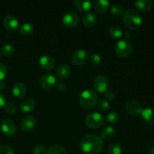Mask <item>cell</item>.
<instances>
[{"label": "cell", "mask_w": 154, "mask_h": 154, "mask_svg": "<svg viewBox=\"0 0 154 154\" xmlns=\"http://www.w3.org/2000/svg\"><path fill=\"white\" fill-rule=\"evenodd\" d=\"M7 75V68L5 65L0 63V81H3Z\"/></svg>", "instance_id": "cell-35"}, {"label": "cell", "mask_w": 154, "mask_h": 154, "mask_svg": "<svg viewBox=\"0 0 154 154\" xmlns=\"http://www.w3.org/2000/svg\"><path fill=\"white\" fill-rule=\"evenodd\" d=\"M2 52L5 57H12L15 53V48L12 45L7 44L2 48Z\"/></svg>", "instance_id": "cell-29"}, {"label": "cell", "mask_w": 154, "mask_h": 154, "mask_svg": "<svg viewBox=\"0 0 154 154\" xmlns=\"http://www.w3.org/2000/svg\"><path fill=\"white\" fill-rule=\"evenodd\" d=\"M123 150L119 144H114L108 147L107 154H122Z\"/></svg>", "instance_id": "cell-30"}, {"label": "cell", "mask_w": 154, "mask_h": 154, "mask_svg": "<svg viewBox=\"0 0 154 154\" xmlns=\"http://www.w3.org/2000/svg\"><path fill=\"white\" fill-rule=\"evenodd\" d=\"M99 101L98 94L93 90H85L80 94V105L85 109H91Z\"/></svg>", "instance_id": "cell-3"}, {"label": "cell", "mask_w": 154, "mask_h": 154, "mask_svg": "<svg viewBox=\"0 0 154 154\" xmlns=\"http://www.w3.org/2000/svg\"><path fill=\"white\" fill-rule=\"evenodd\" d=\"M89 59H90V63L92 65H93V66H98L102 62V57H101V56L99 54H96V53H93V54H90Z\"/></svg>", "instance_id": "cell-31"}, {"label": "cell", "mask_w": 154, "mask_h": 154, "mask_svg": "<svg viewBox=\"0 0 154 154\" xmlns=\"http://www.w3.org/2000/svg\"><path fill=\"white\" fill-rule=\"evenodd\" d=\"M79 17L78 14L74 12H67L65 14L62 19V23L63 25L68 28H72L78 25Z\"/></svg>", "instance_id": "cell-10"}, {"label": "cell", "mask_w": 154, "mask_h": 154, "mask_svg": "<svg viewBox=\"0 0 154 154\" xmlns=\"http://www.w3.org/2000/svg\"><path fill=\"white\" fill-rule=\"evenodd\" d=\"M35 107V102L31 98H26V99H23L20 105L21 111L24 113L31 112L32 111L34 110Z\"/></svg>", "instance_id": "cell-20"}, {"label": "cell", "mask_w": 154, "mask_h": 154, "mask_svg": "<svg viewBox=\"0 0 154 154\" xmlns=\"http://www.w3.org/2000/svg\"><path fill=\"white\" fill-rule=\"evenodd\" d=\"M109 6L110 2L106 0H97L93 4V8H94L95 11L98 14H101L106 13L109 8Z\"/></svg>", "instance_id": "cell-18"}, {"label": "cell", "mask_w": 154, "mask_h": 154, "mask_svg": "<svg viewBox=\"0 0 154 154\" xmlns=\"http://www.w3.org/2000/svg\"><path fill=\"white\" fill-rule=\"evenodd\" d=\"M88 52L84 50H78L75 51L72 56V61L75 66H81L85 64L86 62L88 60Z\"/></svg>", "instance_id": "cell-9"}, {"label": "cell", "mask_w": 154, "mask_h": 154, "mask_svg": "<svg viewBox=\"0 0 154 154\" xmlns=\"http://www.w3.org/2000/svg\"><path fill=\"white\" fill-rule=\"evenodd\" d=\"M123 35V37H124V40H126V41H127V39H129V38H130V33L129 32H125L124 34Z\"/></svg>", "instance_id": "cell-42"}, {"label": "cell", "mask_w": 154, "mask_h": 154, "mask_svg": "<svg viewBox=\"0 0 154 154\" xmlns=\"http://www.w3.org/2000/svg\"><path fill=\"white\" fill-rule=\"evenodd\" d=\"M57 84V78L52 74H45L39 79V86L44 90H51Z\"/></svg>", "instance_id": "cell-6"}, {"label": "cell", "mask_w": 154, "mask_h": 154, "mask_svg": "<svg viewBox=\"0 0 154 154\" xmlns=\"http://www.w3.org/2000/svg\"><path fill=\"white\" fill-rule=\"evenodd\" d=\"M135 5L139 11L148 12L153 8V2L150 0H139L135 2Z\"/></svg>", "instance_id": "cell-16"}, {"label": "cell", "mask_w": 154, "mask_h": 154, "mask_svg": "<svg viewBox=\"0 0 154 154\" xmlns=\"http://www.w3.org/2000/svg\"><path fill=\"white\" fill-rule=\"evenodd\" d=\"M36 125V120L32 117H26L20 123V128L24 132H29L32 130Z\"/></svg>", "instance_id": "cell-14"}, {"label": "cell", "mask_w": 154, "mask_h": 154, "mask_svg": "<svg viewBox=\"0 0 154 154\" xmlns=\"http://www.w3.org/2000/svg\"><path fill=\"white\" fill-rule=\"evenodd\" d=\"M109 35L112 38L118 39L123 36V32L119 26H111L109 29Z\"/></svg>", "instance_id": "cell-26"}, {"label": "cell", "mask_w": 154, "mask_h": 154, "mask_svg": "<svg viewBox=\"0 0 154 154\" xmlns=\"http://www.w3.org/2000/svg\"><path fill=\"white\" fill-rule=\"evenodd\" d=\"M33 154H47V150L44 146L37 145L33 148Z\"/></svg>", "instance_id": "cell-36"}, {"label": "cell", "mask_w": 154, "mask_h": 154, "mask_svg": "<svg viewBox=\"0 0 154 154\" xmlns=\"http://www.w3.org/2000/svg\"><path fill=\"white\" fill-rule=\"evenodd\" d=\"M93 87L98 93H103L108 90V81L104 75H98L93 81Z\"/></svg>", "instance_id": "cell-8"}, {"label": "cell", "mask_w": 154, "mask_h": 154, "mask_svg": "<svg viewBox=\"0 0 154 154\" xmlns=\"http://www.w3.org/2000/svg\"><path fill=\"white\" fill-rule=\"evenodd\" d=\"M96 21H97V19H96V15L92 13V12L86 13L82 18L83 24L86 27H88V28H91V27L94 26L96 24Z\"/></svg>", "instance_id": "cell-21"}, {"label": "cell", "mask_w": 154, "mask_h": 154, "mask_svg": "<svg viewBox=\"0 0 154 154\" xmlns=\"http://www.w3.org/2000/svg\"><path fill=\"white\" fill-rule=\"evenodd\" d=\"M0 57H1V51H0Z\"/></svg>", "instance_id": "cell-43"}, {"label": "cell", "mask_w": 154, "mask_h": 154, "mask_svg": "<svg viewBox=\"0 0 154 154\" xmlns=\"http://www.w3.org/2000/svg\"><path fill=\"white\" fill-rule=\"evenodd\" d=\"M34 26L30 23H25L21 26L20 29V33L23 36H29L32 35L34 32Z\"/></svg>", "instance_id": "cell-24"}, {"label": "cell", "mask_w": 154, "mask_h": 154, "mask_svg": "<svg viewBox=\"0 0 154 154\" xmlns=\"http://www.w3.org/2000/svg\"><path fill=\"white\" fill-rule=\"evenodd\" d=\"M116 135V130L111 126L105 127L101 132V138L105 141H110L114 138Z\"/></svg>", "instance_id": "cell-23"}, {"label": "cell", "mask_w": 154, "mask_h": 154, "mask_svg": "<svg viewBox=\"0 0 154 154\" xmlns=\"http://www.w3.org/2000/svg\"><path fill=\"white\" fill-rule=\"evenodd\" d=\"M6 104V101H5V98L4 95L2 93H0V109L3 107H5Z\"/></svg>", "instance_id": "cell-40"}, {"label": "cell", "mask_w": 154, "mask_h": 154, "mask_svg": "<svg viewBox=\"0 0 154 154\" xmlns=\"http://www.w3.org/2000/svg\"><path fill=\"white\" fill-rule=\"evenodd\" d=\"M146 149H147V153L149 154H154V141L147 144Z\"/></svg>", "instance_id": "cell-38"}, {"label": "cell", "mask_w": 154, "mask_h": 154, "mask_svg": "<svg viewBox=\"0 0 154 154\" xmlns=\"http://www.w3.org/2000/svg\"><path fill=\"white\" fill-rule=\"evenodd\" d=\"M39 65L45 70L50 71L55 67L56 61L51 56L44 55L39 59Z\"/></svg>", "instance_id": "cell-13"}, {"label": "cell", "mask_w": 154, "mask_h": 154, "mask_svg": "<svg viewBox=\"0 0 154 154\" xmlns=\"http://www.w3.org/2000/svg\"><path fill=\"white\" fill-rule=\"evenodd\" d=\"M123 24L130 30H135L141 26L142 18L140 14L134 9H129L123 14Z\"/></svg>", "instance_id": "cell-2"}, {"label": "cell", "mask_w": 154, "mask_h": 154, "mask_svg": "<svg viewBox=\"0 0 154 154\" xmlns=\"http://www.w3.org/2000/svg\"><path fill=\"white\" fill-rule=\"evenodd\" d=\"M71 73V69L68 65H61L59 66L57 71V76L60 81H65L69 77Z\"/></svg>", "instance_id": "cell-19"}, {"label": "cell", "mask_w": 154, "mask_h": 154, "mask_svg": "<svg viewBox=\"0 0 154 154\" xmlns=\"http://www.w3.org/2000/svg\"><path fill=\"white\" fill-rule=\"evenodd\" d=\"M85 123L86 125L90 129H99L103 125L104 119L99 113L92 112L87 116Z\"/></svg>", "instance_id": "cell-4"}, {"label": "cell", "mask_w": 154, "mask_h": 154, "mask_svg": "<svg viewBox=\"0 0 154 154\" xmlns=\"http://www.w3.org/2000/svg\"><path fill=\"white\" fill-rule=\"evenodd\" d=\"M97 107L99 110L102 111H107L110 108V103L106 100H104V99H101L99 100L97 102Z\"/></svg>", "instance_id": "cell-32"}, {"label": "cell", "mask_w": 154, "mask_h": 154, "mask_svg": "<svg viewBox=\"0 0 154 154\" xmlns=\"http://www.w3.org/2000/svg\"><path fill=\"white\" fill-rule=\"evenodd\" d=\"M75 6L81 12H87L91 9L93 5L92 1H84V0H75Z\"/></svg>", "instance_id": "cell-22"}, {"label": "cell", "mask_w": 154, "mask_h": 154, "mask_svg": "<svg viewBox=\"0 0 154 154\" xmlns=\"http://www.w3.org/2000/svg\"><path fill=\"white\" fill-rule=\"evenodd\" d=\"M5 87H6L5 83L3 81H0V90H5Z\"/></svg>", "instance_id": "cell-41"}, {"label": "cell", "mask_w": 154, "mask_h": 154, "mask_svg": "<svg viewBox=\"0 0 154 154\" xmlns=\"http://www.w3.org/2000/svg\"><path fill=\"white\" fill-rule=\"evenodd\" d=\"M105 97L107 100L113 101L115 98V94L112 91H106L105 93Z\"/></svg>", "instance_id": "cell-37"}, {"label": "cell", "mask_w": 154, "mask_h": 154, "mask_svg": "<svg viewBox=\"0 0 154 154\" xmlns=\"http://www.w3.org/2000/svg\"><path fill=\"white\" fill-rule=\"evenodd\" d=\"M111 13L115 17H120L124 14V8L121 5L115 4L111 8Z\"/></svg>", "instance_id": "cell-25"}, {"label": "cell", "mask_w": 154, "mask_h": 154, "mask_svg": "<svg viewBox=\"0 0 154 154\" xmlns=\"http://www.w3.org/2000/svg\"><path fill=\"white\" fill-rule=\"evenodd\" d=\"M1 130L7 136H12L16 133V125L11 120H5L1 123Z\"/></svg>", "instance_id": "cell-12"}, {"label": "cell", "mask_w": 154, "mask_h": 154, "mask_svg": "<svg viewBox=\"0 0 154 154\" xmlns=\"http://www.w3.org/2000/svg\"><path fill=\"white\" fill-rule=\"evenodd\" d=\"M5 111L9 114H14L17 111V107L13 102H7L4 107Z\"/></svg>", "instance_id": "cell-33"}, {"label": "cell", "mask_w": 154, "mask_h": 154, "mask_svg": "<svg viewBox=\"0 0 154 154\" xmlns=\"http://www.w3.org/2000/svg\"><path fill=\"white\" fill-rule=\"evenodd\" d=\"M142 105L141 102L135 99H132L126 104V111L130 116H138L141 114Z\"/></svg>", "instance_id": "cell-7"}, {"label": "cell", "mask_w": 154, "mask_h": 154, "mask_svg": "<svg viewBox=\"0 0 154 154\" xmlns=\"http://www.w3.org/2000/svg\"><path fill=\"white\" fill-rule=\"evenodd\" d=\"M12 93L16 98H23L26 94V89L23 84L20 82H17L14 84L12 87Z\"/></svg>", "instance_id": "cell-17"}, {"label": "cell", "mask_w": 154, "mask_h": 154, "mask_svg": "<svg viewBox=\"0 0 154 154\" xmlns=\"http://www.w3.org/2000/svg\"><path fill=\"white\" fill-rule=\"evenodd\" d=\"M115 52L120 57L126 58L129 57L132 52V47L130 42L126 40H121L116 45Z\"/></svg>", "instance_id": "cell-5"}, {"label": "cell", "mask_w": 154, "mask_h": 154, "mask_svg": "<svg viewBox=\"0 0 154 154\" xmlns=\"http://www.w3.org/2000/svg\"><path fill=\"white\" fill-rule=\"evenodd\" d=\"M105 120L109 124H115L119 120V114L115 111H111L105 116Z\"/></svg>", "instance_id": "cell-27"}, {"label": "cell", "mask_w": 154, "mask_h": 154, "mask_svg": "<svg viewBox=\"0 0 154 154\" xmlns=\"http://www.w3.org/2000/svg\"><path fill=\"white\" fill-rule=\"evenodd\" d=\"M141 117L146 124L149 126H154V109L147 108L141 111Z\"/></svg>", "instance_id": "cell-15"}, {"label": "cell", "mask_w": 154, "mask_h": 154, "mask_svg": "<svg viewBox=\"0 0 154 154\" xmlns=\"http://www.w3.org/2000/svg\"><path fill=\"white\" fill-rule=\"evenodd\" d=\"M0 154H14L13 149L7 145L0 146Z\"/></svg>", "instance_id": "cell-34"}, {"label": "cell", "mask_w": 154, "mask_h": 154, "mask_svg": "<svg viewBox=\"0 0 154 154\" xmlns=\"http://www.w3.org/2000/svg\"><path fill=\"white\" fill-rule=\"evenodd\" d=\"M4 26L8 32H16L19 28V21L15 17L11 16V15H8L5 17L4 21Z\"/></svg>", "instance_id": "cell-11"}, {"label": "cell", "mask_w": 154, "mask_h": 154, "mask_svg": "<svg viewBox=\"0 0 154 154\" xmlns=\"http://www.w3.org/2000/svg\"><path fill=\"white\" fill-rule=\"evenodd\" d=\"M55 87H56V88H57V90H58V91H60V92L64 91V90L66 89V84H63V83H57V84H56Z\"/></svg>", "instance_id": "cell-39"}, {"label": "cell", "mask_w": 154, "mask_h": 154, "mask_svg": "<svg viewBox=\"0 0 154 154\" xmlns=\"http://www.w3.org/2000/svg\"><path fill=\"white\" fill-rule=\"evenodd\" d=\"M47 154H68L67 150L60 145H54L47 151Z\"/></svg>", "instance_id": "cell-28"}, {"label": "cell", "mask_w": 154, "mask_h": 154, "mask_svg": "<svg viewBox=\"0 0 154 154\" xmlns=\"http://www.w3.org/2000/svg\"><path fill=\"white\" fill-rule=\"evenodd\" d=\"M81 150L87 154H99L104 148L103 140L96 135H88L81 139Z\"/></svg>", "instance_id": "cell-1"}]
</instances>
